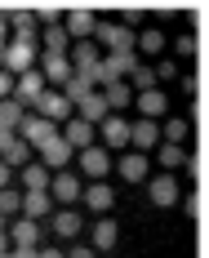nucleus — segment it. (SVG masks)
<instances>
[{"label":"nucleus","instance_id":"f257e3e1","mask_svg":"<svg viewBox=\"0 0 209 258\" xmlns=\"http://www.w3.org/2000/svg\"><path fill=\"white\" fill-rule=\"evenodd\" d=\"M36 58H40V45L36 40H9L5 45V72L9 76H23L36 67Z\"/></svg>","mask_w":209,"mask_h":258},{"label":"nucleus","instance_id":"f03ea898","mask_svg":"<svg viewBox=\"0 0 209 258\" xmlns=\"http://www.w3.org/2000/svg\"><path fill=\"white\" fill-rule=\"evenodd\" d=\"M49 196L58 201L62 209H72V205H80V196H85V187H80V178L72 174V169H58L49 178Z\"/></svg>","mask_w":209,"mask_h":258},{"label":"nucleus","instance_id":"7ed1b4c3","mask_svg":"<svg viewBox=\"0 0 209 258\" xmlns=\"http://www.w3.org/2000/svg\"><path fill=\"white\" fill-rule=\"evenodd\" d=\"M94 40H98L103 49H111V53H129L133 49V31L125 23H98L94 27Z\"/></svg>","mask_w":209,"mask_h":258},{"label":"nucleus","instance_id":"20e7f679","mask_svg":"<svg viewBox=\"0 0 209 258\" xmlns=\"http://www.w3.org/2000/svg\"><path fill=\"white\" fill-rule=\"evenodd\" d=\"M40 94H45V76H40L36 67H31V72H23V76H14V103L23 107V111L40 103Z\"/></svg>","mask_w":209,"mask_h":258},{"label":"nucleus","instance_id":"39448f33","mask_svg":"<svg viewBox=\"0 0 209 258\" xmlns=\"http://www.w3.org/2000/svg\"><path fill=\"white\" fill-rule=\"evenodd\" d=\"M94 27H98V18H94V9H62V31H67V40H89L94 36Z\"/></svg>","mask_w":209,"mask_h":258},{"label":"nucleus","instance_id":"423d86ee","mask_svg":"<svg viewBox=\"0 0 209 258\" xmlns=\"http://www.w3.org/2000/svg\"><path fill=\"white\" fill-rule=\"evenodd\" d=\"M53 134H58V125H49L45 116H23V125H18V138H23L31 152H40Z\"/></svg>","mask_w":209,"mask_h":258},{"label":"nucleus","instance_id":"0eeeda50","mask_svg":"<svg viewBox=\"0 0 209 258\" xmlns=\"http://www.w3.org/2000/svg\"><path fill=\"white\" fill-rule=\"evenodd\" d=\"M147 196H152V205L169 209V205H178V201H183V187H178V178H174V174H160V178L147 182Z\"/></svg>","mask_w":209,"mask_h":258},{"label":"nucleus","instance_id":"6e6552de","mask_svg":"<svg viewBox=\"0 0 209 258\" xmlns=\"http://www.w3.org/2000/svg\"><path fill=\"white\" fill-rule=\"evenodd\" d=\"M36 62H40L36 72L45 76V85H67V80H72V62H67V53H40Z\"/></svg>","mask_w":209,"mask_h":258},{"label":"nucleus","instance_id":"1a4fd4ad","mask_svg":"<svg viewBox=\"0 0 209 258\" xmlns=\"http://www.w3.org/2000/svg\"><path fill=\"white\" fill-rule=\"evenodd\" d=\"M67 62H72V72H98V62H103V53L94 40H72V49H67Z\"/></svg>","mask_w":209,"mask_h":258},{"label":"nucleus","instance_id":"9d476101","mask_svg":"<svg viewBox=\"0 0 209 258\" xmlns=\"http://www.w3.org/2000/svg\"><path fill=\"white\" fill-rule=\"evenodd\" d=\"M156 143H160V125L156 120H133L129 125V147L133 152H156Z\"/></svg>","mask_w":209,"mask_h":258},{"label":"nucleus","instance_id":"9b49d317","mask_svg":"<svg viewBox=\"0 0 209 258\" xmlns=\"http://www.w3.org/2000/svg\"><path fill=\"white\" fill-rule=\"evenodd\" d=\"M72 152H85V147H94V125H85V120H62V134H58Z\"/></svg>","mask_w":209,"mask_h":258},{"label":"nucleus","instance_id":"f8f14e48","mask_svg":"<svg viewBox=\"0 0 209 258\" xmlns=\"http://www.w3.org/2000/svg\"><path fill=\"white\" fill-rule=\"evenodd\" d=\"M36 116H45L49 125H58V120H72V103L62 98V94H40V103H36Z\"/></svg>","mask_w":209,"mask_h":258},{"label":"nucleus","instance_id":"ddd939ff","mask_svg":"<svg viewBox=\"0 0 209 258\" xmlns=\"http://www.w3.org/2000/svg\"><path fill=\"white\" fill-rule=\"evenodd\" d=\"M94 89H98V85H94V72H72V80H67L58 94H62V98L72 103V111H76V103H80V98H89Z\"/></svg>","mask_w":209,"mask_h":258},{"label":"nucleus","instance_id":"4468645a","mask_svg":"<svg viewBox=\"0 0 209 258\" xmlns=\"http://www.w3.org/2000/svg\"><path fill=\"white\" fill-rule=\"evenodd\" d=\"M133 103H138V111H143V120H160V116L169 111L165 89H143V94H133Z\"/></svg>","mask_w":209,"mask_h":258},{"label":"nucleus","instance_id":"2eb2a0df","mask_svg":"<svg viewBox=\"0 0 209 258\" xmlns=\"http://www.w3.org/2000/svg\"><path fill=\"white\" fill-rule=\"evenodd\" d=\"M72 156H76V152H72L58 134H53L49 143L40 147V165H45V169H67V165H72Z\"/></svg>","mask_w":209,"mask_h":258},{"label":"nucleus","instance_id":"dca6fc26","mask_svg":"<svg viewBox=\"0 0 209 258\" xmlns=\"http://www.w3.org/2000/svg\"><path fill=\"white\" fill-rule=\"evenodd\" d=\"M49 214H53V196H49V191H23V218L45 223Z\"/></svg>","mask_w":209,"mask_h":258},{"label":"nucleus","instance_id":"f3484780","mask_svg":"<svg viewBox=\"0 0 209 258\" xmlns=\"http://www.w3.org/2000/svg\"><path fill=\"white\" fill-rule=\"evenodd\" d=\"M98 134H103L107 152H111V147H129V120H120L116 111H111V116H107L103 125H98Z\"/></svg>","mask_w":209,"mask_h":258},{"label":"nucleus","instance_id":"a211bd4d","mask_svg":"<svg viewBox=\"0 0 209 258\" xmlns=\"http://www.w3.org/2000/svg\"><path fill=\"white\" fill-rule=\"evenodd\" d=\"M107 169H111V152H107V147H85V152H80V174L103 178Z\"/></svg>","mask_w":209,"mask_h":258},{"label":"nucleus","instance_id":"6ab92c4d","mask_svg":"<svg viewBox=\"0 0 209 258\" xmlns=\"http://www.w3.org/2000/svg\"><path fill=\"white\" fill-rule=\"evenodd\" d=\"M9 240H14V249H36L40 245V223H31V218L9 223Z\"/></svg>","mask_w":209,"mask_h":258},{"label":"nucleus","instance_id":"aec40b11","mask_svg":"<svg viewBox=\"0 0 209 258\" xmlns=\"http://www.w3.org/2000/svg\"><path fill=\"white\" fill-rule=\"evenodd\" d=\"M107 116H111V111H107V103H103L98 89H94L89 98H80V103H76V120H85V125H103Z\"/></svg>","mask_w":209,"mask_h":258},{"label":"nucleus","instance_id":"412c9836","mask_svg":"<svg viewBox=\"0 0 209 258\" xmlns=\"http://www.w3.org/2000/svg\"><path fill=\"white\" fill-rule=\"evenodd\" d=\"M0 160H5L9 169H23V165H31V160H36V152L27 147L23 138H9V143L0 147Z\"/></svg>","mask_w":209,"mask_h":258},{"label":"nucleus","instance_id":"4be33fe9","mask_svg":"<svg viewBox=\"0 0 209 258\" xmlns=\"http://www.w3.org/2000/svg\"><path fill=\"white\" fill-rule=\"evenodd\" d=\"M147 165H152V156H147V152L120 156V178H125V182H143V178H147Z\"/></svg>","mask_w":209,"mask_h":258},{"label":"nucleus","instance_id":"5701e85b","mask_svg":"<svg viewBox=\"0 0 209 258\" xmlns=\"http://www.w3.org/2000/svg\"><path fill=\"white\" fill-rule=\"evenodd\" d=\"M49 218H53V232L62 236V240H76V236L85 232V223H80L76 209H58V214H49Z\"/></svg>","mask_w":209,"mask_h":258},{"label":"nucleus","instance_id":"b1692460","mask_svg":"<svg viewBox=\"0 0 209 258\" xmlns=\"http://www.w3.org/2000/svg\"><path fill=\"white\" fill-rule=\"evenodd\" d=\"M80 201L94 209V214H107V209L116 205V191H111L107 182H94V187H85V196H80Z\"/></svg>","mask_w":209,"mask_h":258},{"label":"nucleus","instance_id":"393cba45","mask_svg":"<svg viewBox=\"0 0 209 258\" xmlns=\"http://www.w3.org/2000/svg\"><path fill=\"white\" fill-rule=\"evenodd\" d=\"M98 94H103L107 111H120V107H129V103H133V89L125 85V80H111V85H103Z\"/></svg>","mask_w":209,"mask_h":258},{"label":"nucleus","instance_id":"a878e982","mask_svg":"<svg viewBox=\"0 0 209 258\" xmlns=\"http://www.w3.org/2000/svg\"><path fill=\"white\" fill-rule=\"evenodd\" d=\"M49 178H53V174L40 165V160L23 165V187H27V191H49Z\"/></svg>","mask_w":209,"mask_h":258},{"label":"nucleus","instance_id":"bb28decb","mask_svg":"<svg viewBox=\"0 0 209 258\" xmlns=\"http://www.w3.org/2000/svg\"><path fill=\"white\" fill-rule=\"evenodd\" d=\"M152 156H156V160L165 165V169H169V174L187 165V152H183V147H174V143H156V152H152Z\"/></svg>","mask_w":209,"mask_h":258},{"label":"nucleus","instance_id":"cd10ccee","mask_svg":"<svg viewBox=\"0 0 209 258\" xmlns=\"http://www.w3.org/2000/svg\"><path fill=\"white\" fill-rule=\"evenodd\" d=\"M187 138H191V120H165V125H160V143L183 147Z\"/></svg>","mask_w":209,"mask_h":258},{"label":"nucleus","instance_id":"c85d7f7f","mask_svg":"<svg viewBox=\"0 0 209 258\" xmlns=\"http://www.w3.org/2000/svg\"><path fill=\"white\" fill-rule=\"evenodd\" d=\"M9 27L18 31V40H36V14L31 9H14L9 14Z\"/></svg>","mask_w":209,"mask_h":258},{"label":"nucleus","instance_id":"c756f323","mask_svg":"<svg viewBox=\"0 0 209 258\" xmlns=\"http://www.w3.org/2000/svg\"><path fill=\"white\" fill-rule=\"evenodd\" d=\"M116 240H120L116 223H111V218H98V223H94V249H111Z\"/></svg>","mask_w":209,"mask_h":258},{"label":"nucleus","instance_id":"7c9ffc66","mask_svg":"<svg viewBox=\"0 0 209 258\" xmlns=\"http://www.w3.org/2000/svg\"><path fill=\"white\" fill-rule=\"evenodd\" d=\"M138 49H143V53H160V49H165V36H160L156 27H147L143 36H133V53H138Z\"/></svg>","mask_w":209,"mask_h":258},{"label":"nucleus","instance_id":"2f4dec72","mask_svg":"<svg viewBox=\"0 0 209 258\" xmlns=\"http://www.w3.org/2000/svg\"><path fill=\"white\" fill-rule=\"evenodd\" d=\"M67 49H72V40H67L62 23H58V27H45V53H67Z\"/></svg>","mask_w":209,"mask_h":258},{"label":"nucleus","instance_id":"473e14b6","mask_svg":"<svg viewBox=\"0 0 209 258\" xmlns=\"http://www.w3.org/2000/svg\"><path fill=\"white\" fill-rule=\"evenodd\" d=\"M14 214H23V191L5 187V191H0V218H14Z\"/></svg>","mask_w":209,"mask_h":258},{"label":"nucleus","instance_id":"72a5a7b5","mask_svg":"<svg viewBox=\"0 0 209 258\" xmlns=\"http://www.w3.org/2000/svg\"><path fill=\"white\" fill-rule=\"evenodd\" d=\"M133 85H138V94H143V89H156V72L138 62V67H133V72H129V89H133Z\"/></svg>","mask_w":209,"mask_h":258},{"label":"nucleus","instance_id":"f704fd0d","mask_svg":"<svg viewBox=\"0 0 209 258\" xmlns=\"http://www.w3.org/2000/svg\"><path fill=\"white\" fill-rule=\"evenodd\" d=\"M31 14H36V27H58V18H62L58 5H40V9H31Z\"/></svg>","mask_w":209,"mask_h":258},{"label":"nucleus","instance_id":"c9c22d12","mask_svg":"<svg viewBox=\"0 0 209 258\" xmlns=\"http://www.w3.org/2000/svg\"><path fill=\"white\" fill-rule=\"evenodd\" d=\"M178 53H183V58L200 53V40H196V36H178Z\"/></svg>","mask_w":209,"mask_h":258},{"label":"nucleus","instance_id":"e433bc0d","mask_svg":"<svg viewBox=\"0 0 209 258\" xmlns=\"http://www.w3.org/2000/svg\"><path fill=\"white\" fill-rule=\"evenodd\" d=\"M5 98H14V76L0 67V103H5Z\"/></svg>","mask_w":209,"mask_h":258},{"label":"nucleus","instance_id":"4c0bfd02","mask_svg":"<svg viewBox=\"0 0 209 258\" xmlns=\"http://www.w3.org/2000/svg\"><path fill=\"white\" fill-rule=\"evenodd\" d=\"M187 214H191V218H200V214H205V196H200V191H196V196H187Z\"/></svg>","mask_w":209,"mask_h":258},{"label":"nucleus","instance_id":"58836bf2","mask_svg":"<svg viewBox=\"0 0 209 258\" xmlns=\"http://www.w3.org/2000/svg\"><path fill=\"white\" fill-rule=\"evenodd\" d=\"M174 76H178V67H174V62H160V67H156V80H174Z\"/></svg>","mask_w":209,"mask_h":258},{"label":"nucleus","instance_id":"ea45409f","mask_svg":"<svg viewBox=\"0 0 209 258\" xmlns=\"http://www.w3.org/2000/svg\"><path fill=\"white\" fill-rule=\"evenodd\" d=\"M187 169H191V178H200V174H205V160H200V156H187Z\"/></svg>","mask_w":209,"mask_h":258},{"label":"nucleus","instance_id":"a19ab883","mask_svg":"<svg viewBox=\"0 0 209 258\" xmlns=\"http://www.w3.org/2000/svg\"><path fill=\"white\" fill-rule=\"evenodd\" d=\"M9 178H14V169H9V165H5V160H0V191H5V187H9Z\"/></svg>","mask_w":209,"mask_h":258},{"label":"nucleus","instance_id":"79ce46f5","mask_svg":"<svg viewBox=\"0 0 209 258\" xmlns=\"http://www.w3.org/2000/svg\"><path fill=\"white\" fill-rule=\"evenodd\" d=\"M9 258H40V249H9Z\"/></svg>","mask_w":209,"mask_h":258},{"label":"nucleus","instance_id":"37998d69","mask_svg":"<svg viewBox=\"0 0 209 258\" xmlns=\"http://www.w3.org/2000/svg\"><path fill=\"white\" fill-rule=\"evenodd\" d=\"M62 258H94V249H85V245H76L72 254H62Z\"/></svg>","mask_w":209,"mask_h":258},{"label":"nucleus","instance_id":"c03bdc74","mask_svg":"<svg viewBox=\"0 0 209 258\" xmlns=\"http://www.w3.org/2000/svg\"><path fill=\"white\" fill-rule=\"evenodd\" d=\"M5 31H9V14L0 9V45H5Z\"/></svg>","mask_w":209,"mask_h":258},{"label":"nucleus","instance_id":"a18cd8bd","mask_svg":"<svg viewBox=\"0 0 209 258\" xmlns=\"http://www.w3.org/2000/svg\"><path fill=\"white\" fill-rule=\"evenodd\" d=\"M40 258H62V249H40Z\"/></svg>","mask_w":209,"mask_h":258},{"label":"nucleus","instance_id":"49530a36","mask_svg":"<svg viewBox=\"0 0 209 258\" xmlns=\"http://www.w3.org/2000/svg\"><path fill=\"white\" fill-rule=\"evenodd\" d=\"M5 249H9V232H0V254H5Z\"/></svg>","mask_w":209,"mask_h":258},{"label":"nucleus","instance_id":"de8ad7c7","mask_svg":"<svg viewBox=\"0 0 209 258\" xmlns=\"http://www.w3.org/2000/svg\"><path fill=\"white\" fill-rule=\"evenodd\" d=\"M0 232H9V223H5V218H0Z\"/></svg>","mask_w":209,"mask_h":258},{"label":"nucleus","instance_id":"09e8293b","mask_svg":"<svg viewBox=\"0 0 209 258\" xmlns=\"http://www.w3.org/2000/svg\"><path fill=\"white\" fill-rule=\"evenodd\" d=\"M0 67H5V45H0Z\"/></svg>","mask_w":209,"mask_h":258},{"label":"nucleus","instance_id":"8fccbe9b","mask_svg":"<svg viewBox=\"0 0 209 258\" xmlns=\"http://www.w3.org/2000/svg\"><path fill=\"white\" fill-rule=\"evenodd\" d=\"M0 258H9V249H5V254H0Z\"/></svg>","mask_w":209,"mask_h":258}]
</instances>
